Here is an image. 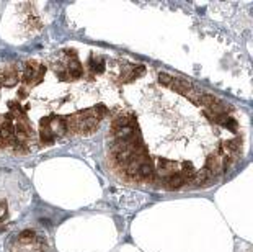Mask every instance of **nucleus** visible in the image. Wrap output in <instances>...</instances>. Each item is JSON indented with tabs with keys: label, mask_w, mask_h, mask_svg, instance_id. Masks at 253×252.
<instances>
[{
	"label": "nucleus",
	"mask_w": 253,
	"mask_h": 252,
	"mask_svg": "<svg viewBox=\"0 0 253 252\" xmlns=\"http://www.w3.org/2000/svg\"><path fill=\"white\" fill-rule=\"evenodd\" d=\"M8 252H51V243L42 229L25 228L13 236Z\"/></svg>",
	"instance_id": "nucleus-1"
},
{
	"label": "nucleus",
	"mask_w": 253,
	"mask_h": 252,
	"mask_svg": "<svg viewBox=\"0 0 253 252\" xmlns=\"http://www.w3.org/2000/svg\"><path fill=\"white\" fill-rule=\"evenodd\" d=\"M67 125L69 131L77 133V135H90V133H93L98 128L100 118L96 116L93 108H88L72 116H67Z\"/></svg>",
	"instance_id": "nucleus-2"
},
{
	"label": "nucleus",
	"mask_w": 253,
	"mask_h": 252,
	"mask_svg": "<svg viewBox=\"0 0 253 252\" xmlns=\"http://www.w3.org/2000/svg\"><path fill=\"white\" fill-rule=\"evenodd\" d=\"M164 182V185L167 187V189H170V190H176V189H181L183 185L188 184V180L183 177L180 172H175V174H171L169 177H164L162 179Z\"/></svg>",
	"instance_id": "nucleus-3"
},
{
	"label": "nucleus",
	"mask_w": 253,
	"mask_h": 252,
	"mask_svg": "<svg viewBox=\"0 0 253 252\" xmlns=\"http://www.w3.org/2000/svg\"><path fill=\"white\" fill-rule=\"evenodd\" d=\"M169 87H171L173 90H176L178 94H185V95H188V94H190L191 90H193L191 84L188 82V80L181 79V77H173V79H171V82H170Z\"/></svg>",
	"instance_id": "nucleus-4"
},
{
	"label": "nucleus",
	"mask_w": 253,
	"mask_h": 252,
	"mask_svg": "<svg viewBox=\"0 0 253 252\" xmlns=\"http://www.w3.org/2000/svg\"><path fill=\"white\" fill-rule=\"evenodd\" d=\"M175 169H176V164L173 162V160H169V159H160L159 160L157 170H159L160 174H164L165 177H169L171 174L178 172V170H175Z\"/></svg>",
	"instance_id": "nucleus-5"
},
{
	"label": "nucleus",
	"mask_w": 253,
	"mask_h": 252,
	"mask_svg": "<svg viewBox=\"0 0 253 252\" xmlns=\"http://www.w3.org/2000/svg\"><path fill=\"white\" fill-rule=\"evenodd\" d=\"M88 69L91 74H100L105 71V64H103V59L91 54L90 56V61H88Z\"/></svg>",
	"instance_id": "nucleus-6"
},
{
	"label": "nucleus",
	"mask_w": 253,
	"mask_h": 252,
	"mask_svg": "<svg viewBox=\"0 0 253 252\" xmlns=\"http://www.w3.org/2000/svg\"><path fill=\"white\" fill-rule=\"evenodd\" d=\"M145 72V67L144 66H141V64H137V66H132V67H129L127 71L123 74V80L125 82H129V80H132V79H136V77H139L141 74H144Z\"/></svg>",
	"instance_id": "nucleus-7"
},
{
	"label": "nucleus",
	"mask_w": 253,
	"mask_h": 252,
	"mask_svg": "<svg viewBox=\"0 0 253 252\" xmlns=\"http://www.w3.org/2000/svg\"><path fill=\"white\" fill-rule=\"evenodd\" d=\"M171 79H173V76H170V74H165V72L159 74V82L162 84V85H167V87H169V85H170Z\"/></svg>",
	"instance_id": "nucleus-8"
}]
</instances>
